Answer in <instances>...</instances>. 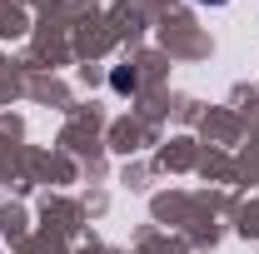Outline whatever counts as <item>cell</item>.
Listing matches in <instances>:
<instances>
[{"label": "cell", "instance_id": "6da1fadb", "mask_svg": "<svg viewBox=\"0 0 259 254\" xmlns=\"http://www.w3.org/2000/svg\"><path fill=\"white\" fill-rule=\"evenodd\" d=\"M110 85H115L120 95H135V85H140V80H135V70H110Z\"/></svg>", "mask_w": 259, "mask_h": 254}, {"label": "cell", "instance_id": "7a4b0ae2", "mask_svg": "<svg viewBox=\"0 0 259 254\" xmlns=\"http://www.w3.org/2000/svg\"><path fill=\"white\" fill-rule=\"evenodd\" d=\"M199 5H225V0H199Z\"/></svg>", "mask_w": 259, "mask_h": 254}]
</instances>
